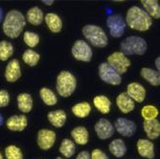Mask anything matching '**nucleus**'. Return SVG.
<instances>
[{
  "label": "nucleus",
  "mask_w": 160,
  "mask_h": 159,
  "mask_svg": "<svg viewBox=\"0 0 160 159\" xmlns=\"http://www.w3.org/2000/svg\"><path fill=\"white\" fill-rule=\"evenodd\" d=\"M13 53V47L12 43L6 40H2L0 42V61L5 62L10 59Z\"/></svg>",
  "instance_id": "nucleus-30"
},
{
  "label": "nucleus",
  "mask_w": 160,
  "mask_h": 159,
  "mask_svg": "<svg viewBox=\"0 0 160 159\" xmlns=\"http://www.w3.org/2000/svg\"><path fill=\"white\" fill-rule=\"evenodd\" d=\"M107 25L109 29V34L113 37H121L125 33L126 21L121 14L109 16L107 19Z\"/></svg>",
  "instance_id": "nucleus-8"
},
{
  "label": "nucleus",
  "mask_w": 160,
  "mask_h": 159,
  "mask_svg": "<svg viewBox=\"0 0 160 159\" xmlns=\"http://www.w3.org/2000/svg\"><path fill=\"white\" fill-rule=\"evenodd\" d=\"M18 107L24 113L30 112L33 107V99L30 94L21 93L18 96Z\"/></svg>",
  "instance_id": "nucleus-22"
},
{
  "label": "nucleus",
  "mask_w": 160,
  "mask_h": 159,
  "mask_svg": "<svg viewBox=\"0 0 160 159\" xmlns=\"http://www.w3.org/2000/svg\"><path fill=\"white\" fill-rule=\"evenodd\" d=\"M71 135L74 138L75 142L79 145H86L88 142V132L87 129L83 127H78L71 132Z\"/></svg>",
  "instance_id": "nucleus-24"
},
{
  "label": "nucleus",
  "mask_w": 160,
  "mask_h": 159,
  "mask_svg": "<svg viewBox=\"0 0 160 159\" xmlns=\"http://www.w3.org/2000/svg\"><path fill=\"white\" fill-rule=\"evenodd\" d=\"M21 76V70H20V64L18 60L11 61L5 71V78L8 82H17Z\"/></svg>",
  "instance_id": "nucleus-15"
},
{
  "label": "nucleus",
  "mask_w": 160,
  "mask_h": 159,
  "mask_svg": "<svg viewBox=\"0 0 160 159\" xmlns=\"http://www.w3.org/2000/svg\"><path fill=\"white\" fill-rule=\"evenodd\" d=\"M56 141V133L50 129H40L38 133V144L41 150L51 149Z\"/></svg>",
  "instance_id": "nucleus-10"
},
{
  "label": "nucleus",
  "mask_w": 160,
  "mask_h": 159,
  "mask_svg": "<svg viewBox=\"0 0 160 159\" xmlns=\"http://www.w3.org/2000/svg\"><path fill=\"white\" fill-rule=\"evenodd\" d=\"M82 34L95 47L103 48L108 45V37L105 31L96 25H86L82 28Z\"/></svg>",
  "instance_id": "nucleus-4"
},
{
  "label": "nucleus",
  "mask_w": 160,
  "mask_h": 159,
  "mask_svg": "<svg viewBox=\"0 0 160 159\" xmlns=\"http://www.w3.org/2000/svg\"><path fill=\"white\" fill-rule=\"evenodd\" d=\"M28 121L24 115H13L6 123L7 127L12 132H22L27 127Z\"/></svg>",
  "instance_id": "nucleus-14"
},
{
  "label": "nucleus",
  "mask_w": 160,
  "mask_h": 159,
  "mask_svg": "<svg viewBox=\"0 0 160 159\" xmlns=\"http://www.w3.org/2000/svg\"><path fill=\"white\" fill-rule=\"evenodd\" d=\"M109 151L115 157H122L127 152V147L121 139H115L109 144Z\"/></svg>",
  "instance_id": "nucleus-25"
},
{
  "label": "nucleus",
  "mask_w": 160,
  "mask_h": 159,
  "mask_svg": "<svg viewBox=\"0 0 160 159\" xmlns=\"http://www.w3.org/2000/svg\"><path fill=\"white\" fill-rule=\"evenodd\" d=\"M127 94L132 101H135L137 103H142L146 97V90L140 83L130 82L128 85Z\"/></svg>",
  "instance_id": "nucleus-13"
},
{
  "label": "nucleus",
  "mask_w": 160,
  "mask_h": 159,
  "mask_svg": "<svg viewBox=\"0 0 160 159\" xmlns=\"http://www.w3.org/2000/svg\"><path fill=\"white\" fill-rule=\"evenodd\" d=\"M90 158L91 159H108V155L104 152H102L101 150H98V149H95L92 152Z\"/></svg>",
  "instance_id": "nucleus-37"
},
{
  "label": "nucleus",
  "mask_w": 160,
  "mask_h": 159,
  "mask_svg": "<svg viewBox=\"0 0 160 159\" xmlns=\"http://www.w3.org/2000/svg\"><path fill=\"white\" fill-rule=\"evenodd\" d=\"M25 24V17L20 12L17 10L10 11L6 14L3 22L4 34L11 38H16L21 34Z\"/></svg>",
  "instance_id": "nucleus-2"
},
{
  "label": "nucleus",
  "mask_w": 160,
  "mask_h": 159,
  "mask_svg": "<svg viewBox=\"0 0 160 159\" xmlns=\"http://www.w3.org/2000/svg\"><path fill=\"white\" fill-rule=\"evenodd\" d=\"M141 76L145 80H146L148 82H150L152 85L158 86L160 84L159 72H157L155 70H152V69L148 68V67L142 68V70H141Z\"/></svg>",
  "instance_id": "nucleus-23"
},
{
  "label": "nucleus",
  "mask_w": 160,
  "mask_h": 159,
  "mask_svg": "<svg viewBox=\"0 0 160 159\" xmlns=\"http://www.w3.org/2000/svg\"><path fill=\"white\" fill-rule=\"evenodd\" d=\"M93 104L96 108L104 114H108L110 110L111 103L108 97L106 96H97L93 99Z\"/></svg>",
  "instance_id": "nucleus-27"
},
{
  "label": "nucleus",
  "mask_w": 160,
  "mask_h": 159,
  "mask_svg": "<svg viewBox=\"0 0 160 159\" xmlns=\"http://www.w3.org/2000/svg\"><path fill=\"white\" fill-rule=\"evenodd\" d=\"M95 132L100 139H108L114 133L112 124L107 119H100L95 125Z\"/></svg>",
  "instance_id": "nucleus-12"
},
{
  "label": "nucleus",
  "mask_w": 160,
  "mask_h": 159,
  "mask_svg": "<svg viewBox=\"0 0 160 159\" xmlns=\"http://www.w3.org/2000/svg\"><path fill=\"white\" fill-rule=\"evenodd\" d=\"M144 131L150 139H156L160 135V124L158 120L153 119L150 121H145L143 124Z\"/></svg>",
  "instance_id": "nucleus-17"
},
{
  "label": "nucleus",
  "mask_w": 160,
  "mask_h": 159,
  "mask_svg": "<svg viewBox=\"0 0 160 159\" xmlns=\"http://www.w3.org/2000/svg\"><path fill=\"white\" fill-rule=\"evenodd\" d=\"M137 150L142 157H146L149 159L154 158V147L150 140L139 139L137 142Z\"/></svg>",
  "instance_id": "nucleus-16"
},
{
  "label": "nucleus",
  "mask_w": 160,
  "mask_h": 159,
  "mask_svg": "<svg viewBox=\"0 0 160 159\" xmlns=\"http://www.w3.org/2000/svg\"><path fill=\"white\" fill-rule=\"evenodd\" d=\"M144 8L146 9V12L150 17L158 19L160 17V7L156 0H142L141 1Z\"/></svg>",
  "instance_id": "nucleus-21"
},
{
  "label": "nucleus",
  "mask_w": 160,
  "mask_h": 159,
  "mask_svg": "<svg viewBox=\"0 0 160 159\" xmlns=\"http://www.w3.org/2000/svg\"><path fill=\"white\" fill-rule=\"evenodd\" d=\"M75 145L70 139H64L60 147V152L66 158L71 157L75 153Z\"/></svg>",
  "instance_id": "nucleus-31"
},
{
  "label": "nucleus",
  "mask_w": 160,
  "mask_h": 159,
  "mask_svg": "<svg viewBox=\"0 0 160 159\" xmlns=\"http://www.w3.org/2000/svg\"><path fill=\"white\" fill-rule=\"evenodd\" d=\"M5 154L7 159H23V155L20 149L12 145L6 148Z\"/></svg>",
  "instance_id": "nucleus-35"
},
{
  "label": "nucleus",
  "mask_w": 160,
  "mask_h": 159,
  "mask_svg": "<svg viewBox=\"0 0 160 159\" xmlns=\"http://www.w3.org/2000/svg\"><path fill=\"white\" fill-rule=\"evenodd\" d=\"M90 111H91V107L86 102L77 104L72 107V112L74 113L75 116L79 118H84L86 116H88Z\"/></svg>",
  "instance_id": "nucleus-28"
},
{
  "label": "nucleus",
  "mask_w": 160,
  "mask_h": 159,
  "mask_svg": "<svg viewBox=\"0 0 160 159\" xmlns=\"http://www.w3.org/2000/svg\"><path fill=\"white\" fill-rule=\"evenodd\" d=\"M116 104L123 113H128L134 109V102L127 93H121L116 99Z\"/></svg>",
  "instance_id": "nucleus-18"
},
{
  "label": "nucleus",
  "mask_w": 160,
  "mask_h": 159,
  "mask_svg": "<svg viewBox=\"0 0 160 159\" xmlns=\"http://www.w3.org/2000/svg\"><path fill=\"white\" fill-rule=\"evenodd\" d=\"M115 129L118 133L123 136H132L136 131V126L134 122L128 120L126 118H119L115 122Z\"/></svg>",
  "instance_id": "nucleus-11"
},
{
  "label": "nucleus",
  "mask_w": 160,
  "mask_h": 159,
  "mask_svg": "<svg viewBox=\"0 0 160 159\" xmlns=\"http://www.w3.org/2000/svg\"><path fill=\"white\" fill-rule=\"evenodd\" d=\"M49 122L56 127H62L65 124L66 114L63 110L50 111L47 115Z\"/></svg>",
  "instance_id": "nucleus-20"
},
{
  "label": "nucleus",
  "mask_w": 160,
  "mask_h": 159,
  "mask_svg": "<svg viewBox=\"0 0 160 159\" xmlns=\"http://www.w3.org/2000/svg\"><path fill=\"white\" fill-rule=\"evenodd\" d=\"M45 22L48 26V28L53 33H59L61 32L62 28V21L61 17L56 13L49 12L45 16Z\"/></svg>",
  "instance_id": "nucleus-19"
},
{
  "label": "nucleus",
  "mask_w": 160,
  "mask_h": 159,
  "mask_svg": "<svg viewBox=\"0 0 160 159\" xmlns=\"http://www.w3.org/2000/svg\"><path fill=\"white\" fill-rule=\"evenodd\" d=\"M159 62H160V57H156V60H155V66H156V68L158 69V72H159V70H160V64H159Z\"/></svg>",
  "instance_id": "nucleus-40"
},
{
  "label": "nucleus",
  "mask_w": 160,
  "mask_h": 159,
  "mask_svg": "<svg viewBox=\"0 0 160 159\" xmlns=\"http://www.w3.org/2000/svg\"><path fill=\"white\" fill-rule=\"evenodd\" d=\"M158 114H159V111L154 106H149V105L145 106L141 110V115H142V117L145 119V121H150V120L156 119Z\"/></svg>",
  "instance_id": "nucleus-32"
},
{
  "label": "nucleus",
  "mask_w": 160,
  "mask_h": 159,
  "mask_svg": "<svg viewBox=\"0 0 160 159\" xmlns=\"http://www.w3.org/2000/svg\"><path fill=\"white\" fill-rule=\"evenodd\" d=\"M2 18H3V11L1 8H0V22L2 21Z\"/></svg>",
  "instance_id": "nucleus-41"
},
{
  "label": "nucleus",
  "mask_w": 160,
  "mask_h": 159,
  "mask_svg": "<svg viewBox=\"0 0 160 159\" xmlns=\"http://www.w3.org/2000/svg\"><path fill=\"white\" fill-rule=\"evenodd\" d=\"M127 23L132 30L145 32L152 26V18L149 14L137 6L130 7L127 12Z\"/></svg>",
  "instance_id": "nucleus-1"
},
{
  "label": "nucleus",
  "mask_w": 160,
  "mask_h": 159,
  "mask_svg": "<svg viewBox=\"0 0 160 159\" xmlns=\"http://www.w3.org/2000/svg\"><path fill=\"white\" fill-rule=\"evenodd\" d=\"M10 102V95L6 90H0V107H7Z\"/></svg>",
  "instance_id": "nucleus-36"
},
{
  "label": "nucleus",
  "mask_w": 160,
  "mask_h": 159,
  "mask_svg": "<svg viewBox=\"0 0 160 159\" xmlns=\"http://www.w3.org/2000/svg\"><path fill=\"white\" fill-rule=\"evenodd\" d=\"M3 117H2V115L1 114H0V126H2L3 125Z\"/></svg>",
  "instance_id": "nucleus-42"
},
{
  "label": "nucleus",
  "mask_w": 160,
  "mask_h": 159,
  "mask_svg": "<svg viewBox=\"0 0 160 159\" xmlns=\"http://www.w3.org/2000/svg\"><path fill=\"white\" fill-rule=\"evenodd\" d=\"M39 95H40V98L42 99V101L44 102V104H46L47 106H54L57 104V101H58L57 96L51 89L43 87L40 89Z\"/></svg>",
  "instance_id": "nucleus-29"
},
{
  "label": "nucleus",
  "mask_w": 160,
  "mask_h": 159,
  "mask_svg": "<svg viewBox=\"0 0 160 159\" xmlns=\"http://www.w3.org/2000/svg\"><path fill=\"white\" fill-rule=\"evenodd\" d=\"M72 55L76 60L87 62L92 57V50L84 40H77L72 47Z\"/></svg>",
  "instance_id": "nucleus-9"
},
{
  "label": "nucleus",
  "mask_w": 160,
  "mask_h": 159,
  "mask_svg": "<svg viewBox=\"0 0 160 159\" xmlns=\"http://www.w3.org/2000/svg\"><path fill=\"white\" fill-rule=\"evenodd\" d=\"M42 3H43V4H45V5H47V6H51V5H53L54 1H53V0H43Z\"/></svg>",
  "instance_id": "nucleus-39"
},
{
  "label": "nucleus",
  "mask_w": 160,
  "mask_h": 159,
  "mask_svg": "<svg viewBox=\"0 0 160 159\" xmlns=\"http://www.w3.org/2000/svg\"><path fill=\"white\" fill-rule=\"evenodd\" d=\"M23 39L26 44L31 48L36 47L39 42L38 35L36 33H32V32H25L23 36Z\"/></svg>",
  "instance_id": "nucleus-34"
},
{
  "label": "nucleus",
  "mask_w": 160,
  "mask_h": 159,
  "mask_svg": "<svg viewBox=\"0 0 160 159\" xmlns=\"http://www.w3.org/2000/svg\"><path fill=\"white\" fill-rule=\"evenodd\" d=\"M27 20L32 25L38 26L42 23L43 20V12L38 7H33L27 12Z\"/></svg>",
  "instance_id": "nucleus-26"
},
{
  "label": "nucleus",
  "mask_w": 160,
  "mask_h": 159,
  "mask_svg": "<svg viewBox=\"0 0 160 159\" xmlns=\"http://www.w3.org/2000/svg\"><path fill=\"white\" fill-rule=\"evenodd\" d=\"M76 78L68 71H62L57 78V91L62 97H69L76 89Z\"/></svg>",
  "instance_id": "nucleus-5"
},
{
  "label": "nucleus",
  "mask_w": 160,
  "mask_h": 159,
  "mask_svg": "<svg viewBox=\"0 0 160 159\" xmlns=\"http://www.w3.org/2000/svg\"><path fill=\"white\" fill-rule=\"evenodd\" d=\"M108 63L119 75L126 73L130 66V62L122 52H114L108 57Z\"/></svg>",
  "instance_id": "nucleus-6"
},
{
  "label": "nucleus",
  "mask_w": 160,
  "mask_h": 159,
  "mask_svg": "<svg viewBox=\"0 0 160 159\" xmlns=\"http://www.w3.org/2000/svg\"><path fill=\"white\" fill-rule=\"evenodd\" d=\"M56 159H63V158H62V157H57Z\"/></svg>",
  "instance_id": "nucleus-44"
},
{
  "label": "nucleus",
  "mask_w": 160,
  "mask_h": 159,
  "mask_svg": "<svg viewBox=\"0 0 160 159\" xmlns=\"http://www.w3.org/2000/svg\"><path fill=\"white\" fill-rule=\"evenodd\" d=\"M39 55L38 53H36L35 51L29 49L26 50L22 56V59L24 61V62L30 66H35L38 64V61H39Z\"/></svg>",
  "instance_id": "nucleus-33"
},
{
  "label": "nucleus",
  "mask_w": 160,
  "mask_h": 159,
  "mask_svg": "<svg viewBox=\"0 0 160 159\" xmlns=\"http://www.w3.org/2000/svg\"><path fill=\"white\" fill-rule=\"evenodd\" d=\"M0 159H3V156H2L1 152H0Z\"/></svg>",
  "instance_id": "nucleus-43"
},
{
  "label": "nucleus",
  "mask_w": 160,
  "mask_h": 159,
  "mask_svg": "<svg viewBox=\"0 0 160 159\" xmlns=\"http://www.w3.org/2000/svg\"><path fill=\"white\" fill-rule=\"evenodd\" d=\"M121 51L126 55H144L147 50V42L143 37L130 36L121 43Z\"/></svg>",
  "instance_id": "nucleus-3"
},
{
  "label": "nucleus",
  "mask_w": 160,
  "mask_h": 159,
  "mask_svg": "<svg viewBox=\"0 0 160 159\" xmlns=\"http://www.w3.org/2000/svg\"><path fill=\"white\" fill-rule=\"evenodd\" d=\"M76 159H91L90 158V155H89V152H82L78 154L77 158Z\"/></svg>",
  "instance_id": "nucleus-38"
},
{
  "label": "nucleus",
  "mask_w": 160,
  "mask_h": 159,
  "mask_svg": "<svg viewBox=\"0 0 160 159\" xmlns=\"http://www.w3.org/2000/svg\"><path fill=\"white\" fill-rule=\"evenodd\" d=\"M99 76L102 81L112 85H118L122 82L121 75H119L108 62H102L99 65Z\"/></svg>",
  "instance_id": "nucleus-7"
}]
</instances>
